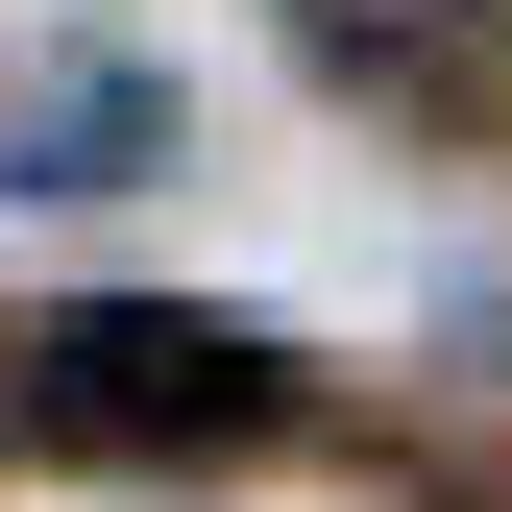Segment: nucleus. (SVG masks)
I'll list each match as a JSON object with an SVG mask.
<instances>
[{"instance_id": "obj_2", "label": "nucleus", "mask_w": 512, "mask_h": 512, "mask_svg": "<svg viewBox=\"0 0 512 512\" xmlns=\"http://www.w3.org/2000/svg\"><path fill=\"white\" fill-rule=\"evenodd\" d=\"M317 25H342V49H488L512 0H317Z\"/></svg>"}, {"instance_id": "obj_1", "label": "nucleus", "mask_w": 512, "mask_h": 512, "mask_svg": "<svg viewBox=\"0 0 512 512\" xmlns=\"http://www.w3.org/2000/svg\"><path fill=\"white\" fill-rule=\"evenodd\" d=\"M49 415L74 439H244L269 366H244L220 317H74V342H49Z\"/></svg>"}]
</instances>
